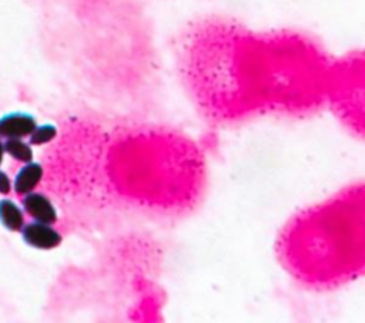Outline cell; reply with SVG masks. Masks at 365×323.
<instances>
[{"label":"cell","instance_id":"1","mask_svg":"<svg viewBox=\"0 0 365 323\" xmlns=\"http://www.w3.org/2000/svg\"><path fill=\"white\" fill-rule=\"evenodd\" d=\"M185 73L200 114L215 127L259 115H305L321 102L319 63L295 40H255L225 27L198 30Z\"/></svg>","mask_w":365,"mask_h":323},{"label":"cell","instance_id":"2","mask_svg":"<svg viewBox=\"0 0 365 323\" xmlns=\"http://www.w3.org/2000/svg\"><path fill=\"white\" fill-rule=\"evenodd\" d=\"M281 268L327 292L365 277V181L346 185L287 221L275 242Z\"/></svg>","mask_w":365,"mask_h":323},{"label":"cell","instance_id":"3","mask_svg":"<svg viewBox=\"0 0 365 323\" xmlns=\"http://www.w3.org/2000/svg\"><path fill=\"white\" fill-rule=\"evenodd\" d=\"M332 108L342 127L352 135L365 139V81H352L335 91Z\"/></svg>","mask_w":365,"mask_h":323},{"label":"cell","instance_id":"4","mask_svg":"<svg viewBox=\"0 0 365 323\" xmlns=\"http://www.w3.org/2000/svg\"><path fill=\"white\" fill-rule=\"evenodd\" d=\"M20 236L27 246L38 250L56 249L63 242L61 233L51 223L38 221L24 223L20 231Z\"/></svg>","mask_w":365,"mask_h":323},{"label":"cell","instance_id":"5","mask_svg":"<svg viewBox=\"0 0 365 323\" xmlns=\"http://www.w3.org/2000/svg\"><path fill=\"white\" fill-rule=\"evenodd\" d=\"M21 208H23L24 213H27L33 221L54 225L58 219L57 209H56L54 203L43 192L33 191L30 194L23 195Z\"/></svg>","mask_w":365,"mask_h":323},{"label":"cell","instance_id":"6","mask_svg":"<svg viewBox=\"0 0 365 323\" xmlns=\"http://www.w3.org/2000/svg\"><path fill=\"white\" fill-rule=\"evenodd\" d=\"M37 120L33 114L26 111H11L0 117V137L7 138H27L36 128Z\"/></svg>","mask_w":365,"mask_h":323},{"label":"cell","instance_id":"7","mask_svg":"<svg viewBox=\"0 0 365 323\" xmlns=\"http://www.w3.org/2000/svg\"><path fill=\"white\" fill-rule=\"evenodd\" d=\"M43 166L37 161H29L21 165V168L17 171L14 179H13V191L23 196L26 194H30L36 191L38 184L43 179Z\"/></svg>","mask_w":365,"mask_h":323},{"label":"cell","instance_id":"8","mask_svg":"<svg viewBox=\"0 0 365 323\" xmlns=\"http://www.w3.org/2000/svg\"><path fill=\"white\" fill-rule=\"evenodd\" d=\"M26 223L24 211L10 198L0 199V225L10 232H20Z\"/></svg>","mask_w":365,"mask_h":323},{"label":"cell","instance_id":"9","mask_svg":"<svg viewBox=\"0 0 365 323\" xmlns=\"http://www.w3.org/2000/svg\"><path fill=\"white\" fill-rule=\"evenodd\" d=\"M4 152L17 162L26 164L33 161V145L24 138H7L3 139Z\"/></svg>","mask_w":365,"mask_h":323},{"label":"cell","instance_id":"10","mask_svg":"<svg viewBox=\"0 0 365 323\" xmlns=\"http://www.w3.org/2000/svg\"><path fill=\"white\" fill-rule=\"evenodd\" d=\"M57 137V127L54 124H41L36 125V128L31 131V134L27 137L29 142L31 145H44L50 141H53Z\"/></svg>","mask_w":365,"mask_h":323},{"label":"cell","instance_id":"11","mask_svg":"<svg viewBox=\"0 0 365 323\" xmlns=\"http://www.w3.org/2000/svg\"><path fill=\"white\" fill-rule=\"evenodd\" d=\"M13 191V181L9 176V174L3 169H0V194L7 195Z\"/></svg>","mask_w":365,"mask_h":323},{"label":"cell","instance_id":"12","mask_svg":"<svg viewBox=\"0 0 365 323\" xmlns=\"http://www.w3.org/2000/svg\"><path fill=\"white\" fill-rule=\"evenodd\" d=\"M4 155H6V152H4V145H3V138L0 137V166H1V164H3V159H4Z\"/></svg>","mask_w":365,"mask_h":323}]
</instances>
